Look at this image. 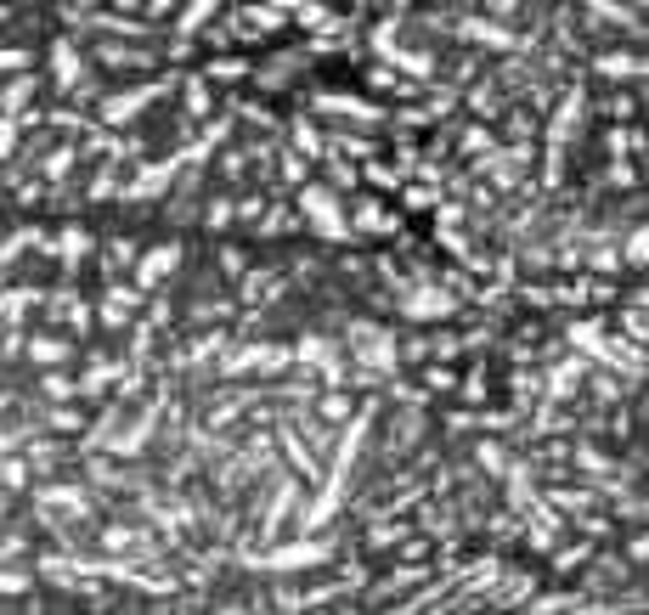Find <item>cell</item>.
I'll list each match as a JSON object with an SVG mask.
<instances>
[{"label": "cell", "mask_w": 649, "mask_h": 615, "mask_svg": "<svg viewBox=\"0 0 649 615\" xmlns=\"http://www.w3.org/2000/svg\"><path fill=\"white\" fill-rule=\"evenodd\" d=\"M350 345H356V356H362L367 367H396V345H390L379 328H367V322L350 328Z\"/></svg>", "instance_id": "obj_1"}, {"label": "cell", "mask_w": 649, "mask_h": 615, "mask_svg": "<svg viewBox=\"0 0 649 615\" xmlns=\"http://www.w3.org/2000/svg\"><path fill=\"white\" fill-rule=\"evenodd\" d=\"M305 209H311V221L322 226V232L328 237H350V226H345V215H339V209H333V198L322 187H311L305 192Z\"/></svg>", "instance_id": "obj_2"}, {"label": "cell", "mask_w": 649, "mask_h": 615, "mask_svg": "<svg viewBox=\"0 0 649 615\" xmlns=\"http://www.w3.org/2000/svg\"><path fill=\"white\" fill-rule=\"evenodd\" d=\"M153 96H159V85L130 91V96H108V102H102V119H108V125H125V119H136V113H142V102H153Z\"/></svg>", "instance_id": "obj_3"}, {"label": "cell", "mask_w": 649, "mask_h": 615, "mask_svg": "<svg viewBox=\"0 0 649 615\" xmlns=\"http://www.w3.org/2000/svg\"><path fill=\"white\" fill-rule=\"evenodd\" d=\"M175 266H181V243H164V249H153V254L142 260V277H136V283H142V288H153L159 277H170Z\"/></svg>", "instance_id": "obj_4"}, {"label": "cell", "mask_w": 649, "mask_h": 615, "mask_svg": "<svg viewBox=\"0 0 649 615\" xmlns=\"http://www.w3.org/2000/svg\"><path fill=\"white\" fill-rule=\"evenodd\" d=\"M130 311H136V294H130V288H108V300H102V322H108V328H125Z\"/></svg>", "instance_id": "obj_5"}, {"label": "cell", "mask_w": 649, "mask_h": 615, "mask_svg": "<svg viewBox=\"0 0 649 615\" xmlns=\"http://www.w3.org/2000/svg\"><path fill=\"white\" fill-rule=\"evenodd\" d=\"M51 63H57V79H63V85H74V79L85 74V57L68 46V40H57V46H51Z\"/></svg>", "instance_id": "obj_6"}, {"label": "cell", "mask_w": 649, "mask_h": 615, "mask_svg": "<svg viewBox=\"0 0 649 615\" xmlns=\"http://www.w3.org/2000/svg\"><path fill=\"white\" fill-rule=\"evenodd\" d=\"M102 542H108L113 553H130V548H142V537H136L130 525H108V531H102Z\"/></svg>", "instance_id": "obj_7"}, {"label": "cell", "mask_w": 649, "mask_h": 615, "mask_svg": "<svg viewBox=\"0 0 649 615\" xmlns=\"http://www.w3.org/2000/svg\"><path fill=\"white\" fill-rule=\"evenodd\" d=\"M587 553H593L587 542H570V548L554 553V570H582V565H587Z\"/></svg>", "instance_id": "obj_8"}, {"label": "cell", "mask_w": 649, "mask_h": 615, "mask_svg": "<svg viewBox=\"0 0 649 615\" xmlns=\"http://www.w3.org/2000/svg\"><path fill=\"white\" fill-rule=\"evenodd\" d=\"M29 356H34V362H63L68 345H63V339H29Z\"/></svg>", "instance_id": "obj_9"}, {"label": "cell", "mask_w": 649, "mask_h": 615, "mask_svg": "<svg viewBox=\"0 0 649 615\" xmlns=\"http://www.w3.org/2000/svg\"><path fill=\"white\" fill-rule=\"evenodd\" d=\"M243 74H249V68H243L238 57H215V63L204 68V79H243Z\"/></svg>", "instance_id": "obj_10"}, {"label": "cell", "mask_w": 649, "mask_h": 615, "mask_svg": "<svg viewBox=\"0 0 649 615\" xmlns=\"http://www.w3.org/2000/svg\"><path fill=\"white\" fill-rule=\"evenodd\" d=\"M599 74H638V57L633 51H621V57L610 51V57H599Z\"/></svg>", "instance_id": "obj_11"}, {"label": "cell", "mask_w": 649, "mask_h": 615, "mask_svg": "<svg viewBox=\"0 0 649 615\" xmlns=\"http://www.w3.org/2000/svg\"><path fill=\"white\" fill-rule=\"evenodd\" d=\"M407 537V525H373L367 531V548H390V542H401Z\"/></svg>", "instance_id": "obj_12"}, {"label": "cell", "mask_w": 649, "mask_h": 615, "mask_svg": "<svg viewBox=\"0 0 649 615\" xmlns=\"http://www.w3.org/2000/svg\"><path fill=\"white\" fill-rule=\"evenodd\" d=\"M46 395H57V401H68V395H80V384L68 379V373H46Z\"/></svg>", "instance_id": "obj_13"}, {"label": "cell", "mask_w": 649, "mask_h": 615, "mask_svg": "<svg viewBox=\"0 0 649 615\" xmlns=\"http://www.w3.org/2000/svg\"><path fill=\"white\" fill-rule=\"evenodd\" d=\"M130 260H136V249H130V237H119V243H108V271L130 266Z\"/></svg>", "instance_id": "obj_14"}, {"label": "cell", "mask_w": 649, "mask_h": 615, "mask_svg": "<svg viewBox=\"0 0 649 615\" xmlns=\"http://www.w3.org/2000/svg\"><path fill=\"white\" fill-rule=\"evenodd\" d=\"M322 418H328V424L350 418V395H328V401H322Z\"/></svg>", "instance_id": "obj_15"}, {"label": "cell", "mask_w": 649, "mask_h": 615, "mask_svg": "<svg viewBox=\"0 0 649 615\" xmlns=\"http://www.w3.org/2000/svg\"><path fill=\"white\" fill-rule=\"evenodd\" d=\"M187 113H209V91H204V79H192V85H187Z\"/></svg>", "instance_id": "obj_16"}, {"label": "cell", "mask_w": 649, "mask_h": 615, "mask_svg": "<svg viewBox=\"0 0 649 615\" xmlns=\"http://www.w3.org/2000/svg\"><path fill=\"white\" fill-rule=\"evenodd\" d=\"M204 17H215V6H187V12H181V23H175V29H204Z\"/></svg>", "instance_id": "obj_17"}, {"label": "cell", "mask_w": 649, "mask_h": 615, "mask_svg": "<svg viewBox=\"0 0 649 615\" xmlns=\"http://www.w3.org/2000/svg\"><path fill=\"white\" fill-rule=\"evenodd\" d=\"M17 68H29V51H0V74H17Z\"/></svg>", "instance_id": "obj_18"}, {"label": "cell", "mask_w": 649, "mask_h": 615, "mask_svg": "<svg viewBox=\"0 0 649 615\" xmlns=\"http://www.w3.org/2000/svg\"><path fill=\"white\" fill-rule=\"evenodd\" d=\"M23 587H29L23 570H0V593H23Z\"/></svg>", "instance_id": "obj_19"}, {"label": "cell", "mask_w": 649, "mask_h": 615, "mask_svg": "<svg viewBox=\"0 0 649 615\" xmlns=\"http://www.w3.org/2000/svg\"><path fill=\"white\" fill-rule=\"evenodd\" d=\"M480 463H486L491 474H503V463H508V458H503V446H480Z\"/></svg>", "instance_id": "obj_20"}, {"label": "cell", "mask_w": 649, "mask_h": 615, "mask_svg": "<svg viewBox=\"0 0 649 615\" xmlns=\"http://www.w3.org/2000/svg\"><path fill=\"white\" fill-rule=\"evenodd\" d=\"M424 379H429V390H452V367H429Z\"/></svg>", "instance_id": "obj_21"}, {"label": "cell", "mask_w": 649, "mask_h": 615, "mask_svg": "<svg viewBox=\"0 0 649 615\" xmlns=\"http://www.w3.org/2000/svg\"><path fill=\"white\" fill-rule=\"evenodd\" d=\"M204 221H209V226H226V221H232V204H209Z\"/></svg>", "instance_id": "obj_22"}]
</instances>
